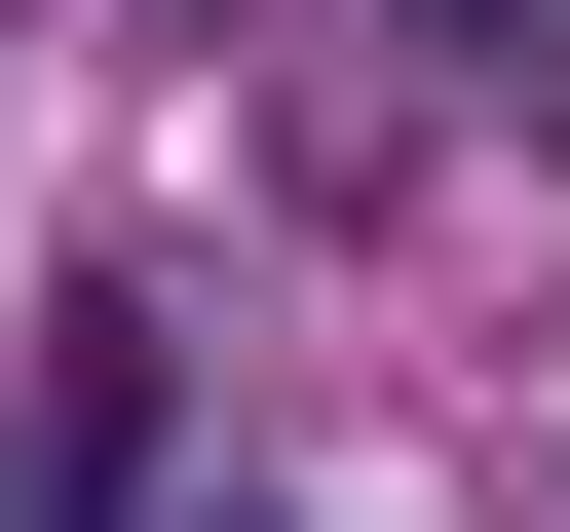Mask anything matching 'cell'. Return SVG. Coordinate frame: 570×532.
Returning <instances> with one entry per match:
<instances>
[{
	"label": "cell",
	"mask_w": 570,
	"mask_h": 532,
	"mask_svg": "<svg viewBox=\"0 0 570 532\" xmlns=\"http://www.w3.org/2000/svg\"><path fill=\"white\" fill-rule=\"evenodd\" d=\"M419 39H532V0H419Z\"/></svg>",
	"instance_id": "cell-2"
},
{
	"label": "cell",
	"mask_w": 570,
	"mask_h": 532,
	"mask_svg": "<svg viewBox=\"0 0 570 532\" xmlns=\"http://www.w3.org/2000/svg\"><path fill=\"white\" fill-rule=\"evenodd\" d=\"M115 494H153V305H77V343H39V532H115Z\"/></svg>",
	"instance_id": "cell-1"
}]
</instances>
